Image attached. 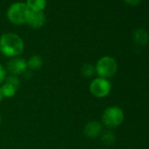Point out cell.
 Listing matches in <instances>:
<instances>
[{"label": "cell", "mask_w": 149, "mask_h": 149, "mask_svg": "<svg viewBox=\"0 0 149 149\" xmlns=\"http://www.w3.org/2000/svg\"><path fill=\"white\" fill-rule=\"evenodd\" d=\"M133 40L139 46H145L149 41V34L145 29H138L133 33Z\"/></svg>", "instance_id": "obj_9"}, {"label": "cell", "mask_w": 149, "mask_h": 149, "mask_svg": "<svg viewBox=\"0 0 149 149\" xmlns=\"http://www.w3.org/2000/svg\"><path fill=\"white\" fill-rule=\"evenodd\" d=\"M95 69L98 77L108 79L115 76L118 71V63L111 56H103L97 61Z\"/></svg>", "instance_id": "obj_2"}, {"label": "cell", "mask_w": 149, "mask_h": 149, "mask_svg": "<svg viewBox=\"0 0 149 149\" xmlns=\"http://www.w3.org/2000/svg\"><path fill=\"white\" fill-rule=\"evenodd\" d=\"M124 1L129 6H138L141 2V0H124Z\"/></svg>", "instance_id": "obj_17"}, {"label": "cell", "mask_w": 149, "mask_h": 149, "mask_svg": "<svg viewBox=\"0 0 149 149\" xmlns=\"http://www.w3.org/2000/svg\"><path fill=\"white\" fill-rule=\"evenodd\" d=\"M5 83H8L10 84H12L16 89H19V85H20V80L19 79V77L16 76H13V74H9V76L6 77Z\"/></svg>", "instance_id": "obj_15"}, {"label": "cell", "mask_w": 149, "mask_h": 149, "mask_svg": "<svg viewBox=\"0 0 149 149\" xmlns=\"http://www.w3.org/2000/svg\"><path fill=\"white\" fill-rule=\"evenodd\" d=\"M25 48L21 37L13 33H6L0 36V53L3 55L13 58L19 57Z\"/></svg>", "instance_id": "obj_1"}, {"label": "cell", "mask_w": 149, "mask_h": 149, "mask_svg": "<svg viewBox=\"0 0 149 149\" xmlns=\"http://www.w3.org/2000/svg\"><path fill=\"white\" fill-rule=\"evenodd\" d=\"M6 68L7 73H9L10 74L18 77L19 74H25L27 71L28 67H27L26 60L19 56V57L10 58V60L6 63Z\"/></svg>", "instance_id": "obj_6"}, {"label": "cell", "mask_w": 149, "mask_h": 149, "mask_svg": "<svg viewBox=\"0 0 149 149\" xmlns=\"http://www.w3.org/2000/svg\"><path fill=\"white\" fill-rule=\"evenodd\" d=\"M6 77H7L6 68L2 64H0V85L5 83Z\"/></svg>", "instance_id": "obj_16"}, {"label": "cell", "mask_w": 149, "mask_h": 149, "mask_svg": "<svg viewBox=\"0 0 149 149\" xmlns=\"http://www.w3.org/2000/svg\"><path fill=\"white\" fill-rule=\"evenodd\" d=\"M30 9L25 3L17 2L13 4L7 11V19L14 25L26 24Z\"/></svg>", "instance_id": "obj_4"}, {"label": "cell", "mask_w": 149, "mask_h": 149, "mask_svg": "<svg viewBox=\"0 0 149 149\" xmlns=\"http://www.w3.org/2000/svg\"><path fill=\"white\" fill-rule=\"evenodd\" d=\"M103 125L100 122L96 120L89 121L84 128V133L90 139H96L102 134Z\"/></svg>", "instance_id": "obj_8"}, {"label": "cell", "mask_w": 149, "mask_h": 149, "mask_svg": "<svg viewBox=\"0 0 149 149\" xmlns=\"http://www.w3.org/2000/svg\"><path fill=\"white\" fill-rule=\"evenodd\" d=\"M4 96H3V94H2V91H1V88H0V104L2 103V101L4 100Z\"/></svg>", "instance_id": "obj_18"}, {"label": "cell", "mask_w": 149, "mask_h": 149, "mask_svg": "<svg viewBox=\"0 0 149 149\" xmlns=\"http://www.w3.org/2000/svg\"><path fill=\"white\" fill-rule=\"evenodd\" d=\"M90 92L95 97L104 98L107 97L111 91V84L108 79L97 77L91 81L89 87Z\"/></svg>", "instance_id": "obj_5"}, {"label": "cell", "mask_w": 149, "mask_h": 149, "mask_svg": "<svg viewBox=\"0 0 149 149\" xmlns=\"http://www.w3.org/2000/svg\"><path fill=\"white\" fill-rule=\"evenodd\" d=\"M101 139H102L104 144L110 146L115 142V135L111 132H105L102 134Z\"/></svg>", "instance_id": "obj_14"}, {"label": "cell", "mask_w": 149, "mask_h": 149, "mask_svg": "<svg viewBox=\"0 0 149 149\" xmlns=\"http://www.w3.org/2000/svg\"><path fill=\"white\" fill-rule=\"evenodd\" d=\"M1 123H2V117L0 115V125H1Z\"/></svg>", "instance_id": "obj_19"}, {"label": "cell", "mask_w": 149, "mask_h": 149, "mask_svg": "<svg viewBox=\"0 0 149 149\" xmlns=\"http://www.w3.org/2000/svg\"><path fill=\"white\" fill-rule=\"evenodd\" d=\"M46 23V16L43 12L30 11L26 24L28 26L33 29H39L42 27Z\"/></svg>", "instance_id": "obj_7"}, {"label": "cell", "mask_w": 149, "mask_h": 149, "mask_svg": "<svg viewBox=\"0 0 149 149\" xmlns=\"http://www.w3.org/2000/svg\"><path fill=\"white\" fill-rule=\"evenodd\" d=\"M27 67L29 69L31 70H37L40 69L42 66H43V60L42 58L38 55V54H34L32 55L27 61Z\"/></svg>", "instance_id": "obj_10"}, {"label": "cell", "mask_w": 149, "mask_h": 149, "mask_svg": "<svg viewBox=\"0 0 149 149\" xmlns=\"http://www.w3.org/2000/svg\"><path fill=\"white\" fill-rule=\"evenodd\" d=\"M81 74L85 78H91L96 74L95 66L91 63H85L81 68Z\"/></svg>", "instance_id": "obj_13"}, {"label": "cell", "mask_w": 149, "mask_h": 149, "mask_svg": "<svg viewBox=\"0 0 149 149\" xmlns=\"http://www.w3.org/2000/svg\"><path fill=\"white\" fill-rule=\"evenodd\" d=\"M0 88H1V91H2L4 97H6V98L13 97L16 95V92L18 91V89H16L14 86H13L12 84L8 83H4L0 86Z\"/></svg>", "instance_id": "obj_12"}, {"label": "cell", "mask_w": 149, "mask_h": 149, "mask_svg": "<svg viewBox=\"0 0 149 149\" xmlns=\"http://www.w3.org/2000/svg\"><path fill=\"white\" fill-rule=\"evenodd\" d=\"M26 4L31 11L43 12L47 5V0H26Z\"/></svg>", "instance_id": "obj_11"}, {"label": "cell", "mask_w": 149, "mask_h": 149, "mask_svg": "<svg viewBox=\"0 0 149 149\" xmlns=\"http://www.w3.org/2000/svg\"><path fill=\"white\" fill-rule=\"evenodd\" d=\"M125 118L123 110L118 106H109L107 107L102 115V124L107 128L113 129L119 126Z\"/></svg>", "instance_id": "obj_3"}]
</instances>
